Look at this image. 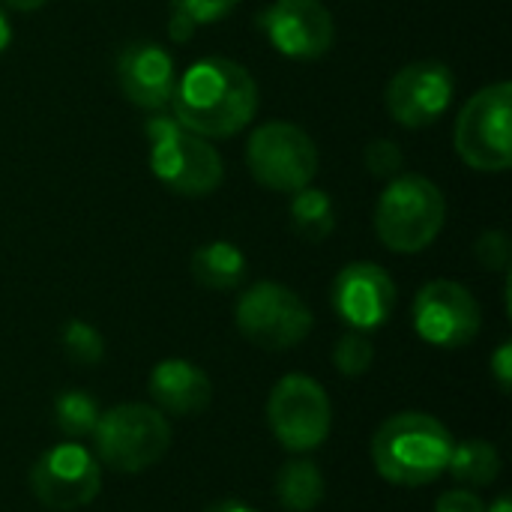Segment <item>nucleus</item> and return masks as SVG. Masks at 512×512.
I'll list each match as a JSON object with an SVG mask.
<instances>
[{
	"label": "nucleus",
	"mask_w": 512,
	"mask_h": 512,
	"mask_svg": "<svg viewBox=\"0 0 512 512\" xmlns=\"http://www.w3.org/2000/svg\"><path fill=\"white\" fill-rule=\"evenodd\" d=\"M447 471L453 474L456 483H465L471 489H483V486H492L498 480L501 453L495 450V444L480 441V438L462 441V444H453Z\"/></svg>",
	"instance_id": "nucleus-20"
},
{
	"label": "nucleus",
	"mask_w": 512,
	"mask_h": 512,
	"mask_svg": "<svg viewBox=\"0 0 512 512\" xmlns=\"http://www.w3.org/2000/svg\"><path fill=\"white\" fill-rule=\"evenodd\" d=\"M512 84L498 81L477 90L459 111L453 144L459 159L483 174H501L512 165L510 132Z\"/></svg>",
	"instance_id": "nucleus-6"
},
{
	"label": "nucleus",
	"mask_w": 512,
	"mask_h": 512,
	"mask_svg": "<svg viewBox=\"0 0 512 512\" xmlns=\"http://www.w3.org/2000/svg\"><path fill=\"white\" fill-rule=\"evenodd\" d=\"M333 309L351 330H378L396 309V282L381 264L354 261L333 279Z\"/></svg>",
	"instance_id": "nucleus-14"
},
{
	"label": "nucleus",
	"mask_w": 512,
	"mask_h": 512,
	"mask_svg": "<svg viewBox=\"0 0 512 512\" xmlns=\"http://www.w3.org/2000/svg\"><path fill=\"white\" fill-rule=\"evenodd\" d=\"M435 512H486V504L480 501L477 492L468 489H450L438 498Z\"/></svg>",
	"instance_id": "nucleus-27"
},
{
	"label": "nucleus",
	"mask_w": 512,
	"mask_h": 512,
	"mask_svg": "<svg viewBox=\"0 0 512 512\" xmlns=\"http://www.w3.org/2000/svg\"><path fill=\"white\" fill-rule=\"evenodd\" d=\"M117 84L132 105L144 111H159L171 105L177 87V69L162 45L132 42L117 57Z\"/></svg>",
	"instance_id": "nucleus-15"
},
{
	"label": "nucleus",
	"mask_w": 512,
	"mask_h": 512,
	"mask_svg": "<svg viewBox=\"0 0 512 512\" xmlns=\"http://www.w3.org/2000/svg\"><path fill=\"white\" fill-rule=\"evenodd\" d=\"M30 489L42 507L75 512L96 501L102 489V465L87 447L75 441L57 444L33 462Z\"/></svg>",
	"instance_id": "nucleus-10"
},
{
	"label": "nucleus",
	"mask_w": 512,
	"mask_h": 512,
	"mask_svg": "<svg viewBox=\"0 0 512 512\" xmlns=\"http://www.w3.org/2000/svg\"><path fill=\"white\" fill-rule=\"evenodd\" d=\"M171 105L183 129L201 138H231L252 123L258 84L237 60L201 57L180 75Z\"/></svg>",
	"instance_id": "nucleus-1"
},
{
	"label": "nucleus",
	"mask_w": 512,
	"mask_h": 512,
	"mask_svg": "<svg viewBox=\"0 0 512 512\" xmlns=\"http://www.w3.org/2000/svg\"><path fill=\"white\" fill-rule=\"evenodd\" d=\"M96 420H99V405H96V399L90 393H84V390H66V393H60L54 399V423L69 438L93 435Z\"/></svg>",
	"instance_id": "nucleus-22"
},
{
	"label": "nucleus",
	"mask_w": 512,
	"mask_h": 512,
	"mask_svg": "<svg viewBox=\"0 0 512 512\" xmlns=\"http://www.w3.org/2000/svg\"><path fill=\"white\" fill-rule=\"evenodd\" d=\"M450 429L423 411H402L381 423L372 438V462L378 474L402 489L435 483L453 453Z\"/></svg>",
	"instance_id": "nucleus-2"
},
{
	"label": "nucleus",
	"mask_w": 512,
	"mask_h": 512,
	"mask_svg": "<svg viewBox=\"0 0 512 512\" xmlns=\"http://www.w3.org/2000/svg\"><path fill=\"white\" fill-rule=\"evenodd\" d=\"M147 390H150L156 408L168 411L174 417L201 414L213 402V384H210L207 372L189 360H180V357L156 363L150 369Z\"/></svg>",
	"instance_id": "nucleus-16"
},
{
	"label": "nucleus",
	"mask_w": 512,
	"mask_h": 512,
	"mask_svg": "<svg viewBox=\"0 0 512 512\" xmlns=\"http://www.w3.org/2000/svg\"><path fill=\"white\" fill-rule=\"evenodd\" d=\"M144 135L150 141V171L165 189L183 198H204L219 189L225 165L207 138L162 114L144 123Z\"/></svg>",
	"instance_id": "nucleus-4"
},
{
	"label": "nucleus",
	"mask_w": 512,
	"mask_h": 512,
	"mask_svg": "<svg viewBox=\"0 0 512 512\" xmlns=\"http://www.w3.org/2000/svg\"><path fill=\"white\" fill-rule=\"evenodd\" d=\"M12 42V24H9V15H6V6L0 3V54L9 48Z\"/></svg>",
	"instance_id": "nucleus-29"
},
{
	"label": "nucleus",
	"mask_w": 512,
	"mask_h": 512,
	"mask_svg": "<svg viewBox=\"0 0 512 512\" xmlns=\"http://www.w3.org/2000/svg\"><path fill=\"white\" fill-rule=\"evenodd\" d=\"M240 0H171L168 33L174 42H189L201 24H213L237 9Z\"/></svg>",
	"instance_id": "nucleus-21"
},
{
	"label": "nucleus",
	"mask_w": 512,
	"mask_h": 512,
	"mask_svg": "<svg viewBox=\"0 0 512 512\" xmlns=\"http://www.w3.org/2000/svg\"><path fill=\"white\" fill-rule=\"evenodd\" d=\"M189 270L201 288L231 291L246 279V255L240 252V246H234L228 240H213L192 252Z\"/></svg>",
	"instance_id": "nucleus-17"
},
{
	"label": "nucleus",
	"mask_w": 512,
	"mask_h": 512,
	"mask_svg": "<svg viewBox=\"0 0 512 512\" xmlns=\"http://www.w3.org/2000/svg\"><path fill=\"white\" fill-rule=\"evenodd\" d=\"M261 30L291 60H318L333 48V15L321 0H276L261 15Z\"/></svg>",
	"instance_id": "nucleus-13"
},
{
	"label": "nucleus",
	"mask_w": 512,
	"mask_h": 512,
	"mask_svg": "<svg viewBox=\"0 0 512 512\" xmlns=\"http://www.w3.org/2000/svg\"><path fill=\"white\" fill-rule=\"evenodd\" d=\"M207 512H258L255 507H249V504H243V501H219V504H213Z\"/></svg>",
	"instance_id": "nucleus-31"
},
{
	"label": "nucleus",
	"mask_w": 512,
	"mask_h": 512,
	"mask_svg": "<svg viewBox=\"0 0 512 512\" xmlns=\"http://www.w3.org/2000/svg\"><path fill=\"white\" fill-rule=\"evenodd\" d=\"M246 165L261 186L294 195L315 180L318 147L306 129L288 120H270L249 135Z\"/></svg>",
	"instance_id": "nucleus-8"
},
{
	"label": "nucleus",
	"mask_w": 512,
	"mask_h": 512,
	"mask_svg": "<svg viewBox=\"0 0 512 512\" xmlns=\"http://www.w3.org/2000/svg\"><path fill=\"white\" fill-rule=\"evenodd\" d=\"M276 495L288 512H312L324 501V474L309 459H291L276 474Z\"/></svg>",
	"instance_id": "nucleus-18"
},
{
	"label": "nucleus",
	"mask_w": 512,
	"mask_h": 512,
	"mask_svg": "<svg viewBox=\"0 0 512 512\" xmlns=\"http://www.w3.org/2000/svg\"><path fill=\"white\" fill-rule=\"evenodd\" d=\"M483 312L477 297L453 279H435L414 300V330L435 348H465L480 336Z\"/></svg>",
	"instance_id": "nucleus-11"
},
{
	"label": "nucleus",
	"mask_w": 512,
	"mask_h": 512,
	"mask_svg": "<svg viewBox=\"0 0 512 512\" xmlns=\"http://www.w3.org/2000/svg\"><path fill=\"white\" fill-rule=\"evenodd\" d=\"M453 93L456 78L447 63L414 60L390 78L384 90V105L399 126L423 129L432 126L450 108Z\"/></svg>",
	"instance_id": "nucleus-12"
},
{
	"label": "nucleus",
	"mask_w": 512,
	"mask_h": 512,
	"mask_svg": "<svg viewBox=\"0 0 512 512\" xmlns=\"http://www.w3.org/2000/svg\"><path fill=\"white\" fill-rule=\"evenodd\" d=\"M486 512H512L510 498H507V495H501V498H498V501H495V504H492Z\"/></svg>",
	"instance_id": "nucleus-32"
},
{
	"label": "nucleus",
	"mask_w": 512,
	"mask_h": 512,
	"mask_svg": "<svg viewBox=\"0 0 512 512\" xmlns=\"http://www.w3.org/2000/svg\"><path fill=\"white\" fill-rule=\"evenodd\" d=\"M237 330L261 351H288L312 333V309L306 300L279 282L249 285L234 309Z\"/></svg>",
	"instance_id": "nucleus-7"
},
{
	"label": "nucleus",
	"mask_w": 512,
	"mask_h": 512,
	"mask_svg": "<svg viewBox=\"0 0 512 512\" xmlns=\"http://www.w3.org/2000/svg\"><path fill=\"white\" fill-rule=\"evenodd\" d=\"M60 345H63V354L78 363V366H96L102 357H105V339L102 333L87 324V321H66L63 333H60Z\"/></svg>",
	"instance_id": "nucleus-23"
},
{
	"label": "nucleus",
	"mask_w": 512,
	"mask_h": 512,
	"mask_svg": "<svg viewBox=\"0 0 512 512\" xmlns=\"http://www.w3.org/2000/svg\"><path fill=\"white\" fill-rule=\"evenodd\" d=\"M171 447V423L153 405H117L99 414L93 456L117 474H141L162 462Z\"/></svg>",
	"instance_id": "nucleus-5"
},
{
	"label": "nucleus",
	"mask_w": 512,
	"mask_h": 512,
	"mask_svg": "<svg viewBox=\"0 0 512 512\" xmlns=\"http://www.w3.org/2000/svg\"><path fill=\"white\" fill-rule=\"evenodd\" d=\"M291 228L309 243H324L336 228V207L324 189L303 186L291 195Z\"/></svg>",
	"instance_id": "nucleus-19"
},
{
	"label": "nucleus",
	"mask_w": 512,
	"mask_h": 512,
	"mask_svg": "<svg viewBox=\"0 0 512 512\" xmlns=\"http://www.w3.org/2000/svg\"><path fill=\"white\" fill-rule=\"evenodd\" d=\"M372 363H375V345L363 330H351V333L339 336V342L333 348V366L339 375L360 378L372 369Z\"/></svg>",
	"instance_id": "nucleus-24"
},
{
	"label": "nucleus",
	"mask_w": 512,
	"mask_h": 512,
	"mask_svg": "<svg viewBox=\"0 0 512 512\" xmlns=\"http://www.w3.org/2000/svg\"><path fill=\"white\" fill-rule=\"evenodd\" d=\"M6 9H15V12H33V9H42L48 0H0Z\"/></svg>",
	"instance_id": "nucleus-30"
},
{
	"label": "nucleus",
	"mask_w": 512,
	"mask_h": 512,
	"mask_svg": "<svg viewBox=\"0 0 512 512\" xmlns=\"http://www.w3.org/2000/svg\"><path fill=\"white\" fill-rule=\"evenodd\" d=\"M492 375L501 387V393H510L512 387V345L504 342L495 354H492Z\"/></svg>",
	"instance_id": "nucleus-28"
},
{
	"label": "nucleus",
	"mask_w": 512,
	"mask_h": 512,
	"mask_svg": "<svg viewBox=\"0 0 512 512\" xmlns=\"http://www.w3.org/2000/svg\"><path fill=\"white\" fill-rule=\"evenodd\" d=\"M267 423L273 438L288 453L318 450L333 426V408L327 390L309 375H285L267 399Z\"/></svg>",
	"instance_id": "nucleus-9"
},
{
	"label": "nucleus",
	"mask_w": 512,
	"mask_h": 512,
	"mask_svg": "<svg viewBox=\"0 0 512 512\" xmlns=\"http://www.w3.org/2000/svg\"><path fill=\"white\" fill-rule=\"evenodd\" d=\"M474 255L486 270H507L512 258L510 237L504 231H483L474 246Z\"/></svg>",
	"instance_id": "nucleus-26"
},
{
	"label": "nucleus",
	"mask_w": 512,
	"mask_h": 512,
	"mask_svg": "<svg viewBox=\"0 0 512 512\" xmlns=\"http://www.w3.org/2000/svg\"><path fill=\"white\" fill-rule=\"evenodd\" d=\"M363 159H366L369 174L384 177V180L399 177V174H402V165H405V153H402L399 144L390 141V138H375V141H369Z\"/></svg>",
	"instance_id": "nucleus-25"
},
{
	"label": "nucleus",
	"mask_w": 512,
	"mask_h": 512,
	"mask_svg": "<svg viewBox=\"0 0 512 512\" xmlns=\"http://www.w3.org/2000/svg\"><path fill=\"white\" fill-rule=\"evenodd\" d=\"M447 222V198L423 174H399L387 183L375 207L378 240L399 255L429 249Z\"/></svg>",
	"instance_id": "nucleus-3"
}]
</instances>
